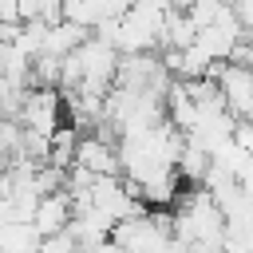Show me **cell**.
<instances>
[{
	"mask_svg": "<svg viewBox=\"0 0 253 253\" xmlns=\"http://www.w3.org/2000/svg\"><path fill=\"white\" fill-rule=\"evenodd\" d=\"M170 229L190 253H225V213L206 186H194L174 202Z\"/></svg>",
	"mask_w": 253,
	"mask_h": 253,
	"instance_id": "cell-1",
	"label": "cell"
},
{
	"mask_svg": "<svg viewBox=\"0 0 253 253\" xmlns=\"http://www.w3.org/2000/svg\"><path fill=\"white\" fill-rule=\"evenodd\" d=\"M119 47L103 36H87L67 59H63V71H59V91H79V95H99L107 99V91L115 87V75H119Z\"/></svg>",
	"mask_w": 253,
	"mask_h": 253,
	"instance_id": "cell-2",
	"label": "cell"
},
{
	"mask_svg": "<svg viewBox=\"0 0 253 253\" xmlns=\"http://www.w3.org/2000/svg\"><path fill=\"white\" fill-rule=\"evenodd\" d=\"M16 119H20V126L55 134L63 126V91H55V87H28L24 107H20Z\"/></svg>",
	"mask_w": 253,
	"mask_h": 253,
	"instance_id": "cell-3",
	"label": "cell"
},
{
	"mask_svg": "<svg viewBox=\"0 0 253 253\" xmlns=\"http://www.w3.org/2000/svg\"><path fill=\"white\" fill-rule=\"evenodd\" d=\"M213 79L221 87V99H225L229 115L233 119H253V67L229 59L225 67L213 71Z\"/></svg>",
	"mask_w": 253,
	"mask_h": 253,
	"instance_id": "cell-4",
	"label": "cell"
},
{
	"mask_svg": "<svg viewBox=\"0 0 253 253\" xmlns=\"http://www.w3.org/2000/svg\"><path fill=\"white\" fill-rule=\"evenodd\" d=\"M75 166L91 174H119V150L111 146L107 134H79L75 142Z\"/></svg>",
	"mask_w": 253,
	"mask_h": 253,
	"instance_id": "cell-5",
	"label": "cell"
},
{
	"mask_svg": "<svg viewBox=\"0 0 253 253\" xmlns=\"http://www.w3.org/2000/svg\"><path fill=\"white\" fill-rule=\"evenodd\" d=\"M32 225L40 229V237L63 233V229L71 225V194H67V190L40 194V206H36V213H32Z\"/></svg>",
	"mask_w": 253,
	"mask_h": 253,
	"instance_id": "cell-6",
	"label": "cell"
},
{
	"mask_svg": "<svg viewBox=\"0 0 253 253\" xmlns=\"http://www.w3.org/2000/svg\"><path fill=\"white\" fill-rule=\"evenodd\" d=\"M40 229L32 221H4L0 225V253H36L40 249Z\"/></svg>",
	"mask_w": 253,
	"mask_h": 253,
	"instance_id": "cell-7",
	"label": "cell"
},
{
	"mask_svg": "<svg viewBox=\"0 0 253 253\" xmlns=\"http://www.w3.org/2000/svg\"><path fill=\"white\" fill-rule=\"evenodd\" d=\"M36 253H83V249H79L75 233H71V229H63V233H51V237H43Z\"/></svg>",
	"mask_w": 253,
	"mask_h": 253,
	"instance_id": "cell-8",
	"label": "cell"
},
{
	"mask_svg": "<svg viewBox=\"0 0 253 253\" xmlns=\"http://www.w3.org/2000/svg\"><path fill=\"white\" fill-rule=\"evenodd\" d=\"M20 24V0H0V28Z\"/></svg>",
	"mask_w": 253,
	"mask_h": 253,
	"instance_id": "cell-9",
	"label": "cell"
},
{
	"mask_svg": "<svg viewBox=\"0 0 253 253\" xmlns=\"http://www.w3.org/2000/svg\"><path fill=\"white\" fill-rule=\"evenodd\" d=\"M249 40H253V36H249Z\"/></svg>",
	"mask_w": 253,
	"mask_h": 253,
	"instance_id": "cell-10",
	"label": "cell"
}]
</instances>
